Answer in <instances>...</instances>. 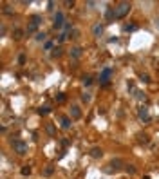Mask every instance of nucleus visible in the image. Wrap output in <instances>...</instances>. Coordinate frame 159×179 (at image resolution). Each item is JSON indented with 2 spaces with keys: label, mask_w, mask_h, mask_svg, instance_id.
<instances>
[{
  "label": "nucleus",
  "mask_w": 159,
  "mask_h": 179,
  "mask_svg": "<svg viewBox=\"0 0 159 179\" xmlns=\"http://www.w3.org/2000/svg\"><path fill=\"white\" fill-rule=\"evenodd\" d=\"M130 9H132V4H130V2H119V4L114 7L116 18H125V16L130 13Z\"/></svg>",
  "instance_id": "obj_1"
},
{
  "label": "nucleus",
  "mask_w": 159,
  "mask_h": 179,
  "mask_svg": "<svg viewBox=\"0 0 159 179\" xmlns=\"http://www.w3.org/2000/svg\"><path fill=\"white\" fill-rule=\"evenodd\" d=\"M67 22H65V16H63V13L62 11H58L56 14H54V18H52V27L58 31V29H63V25H65Z\"/></svg>",
  "instance_id": "obj_2"
},
{
  "label": "nucleus",
  "mask_w": 159,
  "mask_h": 179,
  "mask_svg": "<svg viewBox=\"0 0 159 179\" xmlns=\"http://www.w3.org/2000/svg\"><path fill=\"white\" fill-rule=\"evenodd\" d=\"M13 150L18 156H24V154H27V143L25 141H20V139H14L13 141Z\"/></svg>",
  "instance_id": "obj_3"
},
{
  "label": "nucleus",
  "mask_w": 159,
  "mask_h": 179,
  "mask_svg": "<svg viewBox=\"0 0 159 179\" xmlns=\"http://www.w3.org/2000/svg\"><path fill=\"white\" fill-rule=\"evenodd\" d=\"M110 74H112V69H110V67H105V69L101 71V74H100V82H101L103 87H109V85H110V82H109Z\"/></svg>",
  "instance_id": "obj_4"
},
{
  "label": "nucleus",
  "mask_w": 159,
  "mask_h": 179,
  "mask_svg": "<svg viewBox=\"0 0 159 179\" xmlns=\"http://www.w3.org/2000/svg\"><path fill=\"white\" fill-rule=\"evenodd\" d=\"M109 167H110V168H105V172H118V170H121V167H125V163H123L119 158H116V159L110 161Z\"/></svg>",
  "instance_id": "obj_5"
},
{
  "label": "nucleus",
  "mask_w": 159,
  "mask_h": 179,
  "mask_svg": "<svg viewBox=\"0 0 159 179\" xmlns=\"http://www.w3.org/2000/svg\"><path fill=\"white\" fill-rule=\"evenodd\" d=\"M138 116H139L143 121H150V114H148V109H147L145 105H141V107L138 109Z\"/></svg>",
  "instance_id": "obj_6"
},
{
  "label": "nucleus",
  "mask_w": 159,
  "mask_h": 179,
  "mask_svg": "<svg viewBox=\"0 0 159 179\" xmlns=\"http://www.w3.org/2000/svg\"><path fill=\"white\" fill-rule=\"evenodd\" d=\"M89 154H91V158H94V159H100V158L103 156V150H101L100 147H92Z\"/></svg>",
  "instance_id": "obj_7"
},
{
  "label": "nucleus",
  "mask_w": 159,
  "mask_h": 179,
  "mask_svg": "<svg viewBox=\"0 0 159 179\" xmlns=\"http://www.w3.org/2000/svg\"><path fill=\"white\" fill-rule=\"evenodd\" d=\"M81 53H83V49H81L80 45H76V47H72V49H71V56H72V58H76V60H78V58H81Z\"/></svg>",
  "instance_id": "obj_8"
},
{
  "label": "nucleus",
  "mask_w": 159,
  "mask_h": 179,
  "mask_svg": "<svg viewBox=\"0 0 159 179\" xmlns=\"http://www.w3.org/2000/svg\"><path fill=\"white\" fill-rule=\"evenodd\" d=\"M71 116H72V120L81 118V110H80V107H78V105H72V107H71Z\"/></svg>",
  "instance_id": "obj_9"
},
{
  "label": "nucleus",
  "mask_w": 159,
  "mask_h": 179,
  "mask_svg": "<svg viewBox=\"0 0 159 179\" xmlns=\"http://www.w3.org/2000/svg\"><path fill=\"white\" fill-rule=\"evenodd\" d=\"M105 18H107L109 22L116 20V11H114V7H109V9H107V13H105Z\"/></svg>",
  "instance_id": "obj_10"
},
{
  "label": "nucleus",
  "mask_w": 159,
  "mask_h": 179,
  "mask_svg": "<svg viewBox=\"0 0 159 179\" xmlns=\"http://www.w3.org/2000/svg\"><path fill=\"white\" fill-rule=\"evenodd\" d=\"M92 34H94V36H101V34H103V24H96V25L92 27Z\"/></svg>",
  "instance_id": "obj_11"
},
{
  "label": "nucleus",
  "mask_w": 159,
  "mask_h": 179,
  "mask_svg": "<svg viewBox=\"0 0 159 179\" xmlns=\"http://www.w3.org/2000/svg\"><path fill=\"white\" fill-rule=\"evenodd\" d=\"M71 125H72L71 118H69V116H63V118H62V129L67 130V129H71Z\"/></svg>",
  "instance_id": "obj_12"
},
{
  "label": "nucleus",
  "mask_w": 159,
  "mask_h": 179,
  "mask_svg": "<svg viewBox=\"0 0 159 179\" xmlns=\"http://www.w3.org/2000/svg\"><path fill=\"white\" fill-rule=\"evenodd\" d=\"M45 132H47L49 136L54 138V136H56V129H54V125H52V123H47V125H45Z\"/></svg>",
  "instance_id": "obj_13"
},
{
  "label": "nucleus",
  "mask_w": 159,
  "mask_h": 179,
  "mask_svg": "<svg viewBox=\"0 0 159 179\" xmlns=\"http://www.w3.org/2000/svg\"><path fill=\"white\" fill-rule=\"evenodd\" d=\"M22 36H24V29L16 27V29L13 31V38H14V40H22Z\"/></svg>",
  "instance_id": "obj_14"
},
{
  "label": "nucleus",
  "mask_w": 159,
  "mask_h": 179,
  "mask_svg": "<svg viewBox=\"0 0 159 179\" xmlns=\"http://www.w3.org/2000/svg\"><path fill=\"white\" fill-rule=\"evenodd\" d=\"M42 174H43L45 177H49V176H52V174H54V167H52V165H47V167L43 168V172H42Z\"/></svg>",
  "instance_id": "obj_15"
},
{
  "label": "nucleus",
  "mask_w": 159,
  "mask_h": 179,
  "mask_svg": "<svg viewBox=\"0 0 159 179\" xmlns=\"http://www.w3.org/2000/svg\"><path fill=\"white\" fill-rule=\"evenodd\" d=\"M31 24L40 25V24H42V16H40V14H33V16H31Z\"/></svg>",
  "instance_id": "obj_16"
},
{
  "label": "nucleus",
  "mask_w": 159,
  "mask_h": 179,
  "mask_svg": "<svg viewBox=\"0 0 159 179\" xmlns=\"http://www.w3.org/2000/svg\"><path fill=\"white\" fill-rule=\"evenodd\" d=\"M49 112H51V107H47V105H45V107H40V109H38V114H40V116H47Z\"/></svg>",
  "instance_id": "obj_17"
},
{
  "label": "nucleus",
  "mask_w": 159,
  "mask_h": 179,
  "mask_svg": "<svg viewBox=\"0 0 159 179\" xmlns=\"http://www.w3.org/2000/svg\"><path fill=\"white\" fill-rule=\"evenodd\" d=\"M51 56H52V58H60V56H62V47H54L52 53H51Z\"/></svg>",
  "instance_id": "obj_18"
},
{
  "label": "nucleus",
  "mask_w": 159,
  "mask_h": 179,
  "mask_svg": "<svg viewBox=\"0 0 159 179\" xmlns=\"http://www.w3.org/2000/svg\"><path fill=\"white\" fill-rule=\"evenodd\" d=\"M91 100H92L91 92H83V94H81V101H83V103H91Z\"/></svg>",
  "instance_id": "obj_19"
},
{
  "label": "nucleus",
  "mask_w": 159,
  "mask_h": 179,
  "mask_svg": "<svg viewBox=\"0 0 159 179\" xmlns=\"http://www.w3.org/2000/svg\"><path fill=\"white\" fill-rule=\"evenodd\" d=\"M2 13H4V14H9V16H11V14H14V9H11V5H4Z\"/></svg>",
  "instance_id": "obj_20"
},
{
  "label": "nucleus",
  "mask_w": 159,
  "mask_h": 179,
  "mask_svg": "<svg viewBox=\"0 0 159 179\" xmlns=\"http://www.w3.org/2000/svg\"><path fill=\"white\" fill-rule=\"evenodd\" d=\"M125 170H127V174H130V176L136 174V167H134V165H125Z\"/></svg>",
  "instance_id": "obj_21"
},
{
  "label": "nucleus",
  "mask_w": 159,
  "mask_h": 179,
  "mask_svg": "<svg viewBox=\"0 0 159 179\" xmlns=\"http://www.w3.org/2000/svg\"><path fill=\"white\" fill-rule=\"evenodd\" d=\"M36 29H38V25H34V24H29L25 33H27V34H31V33H36Z\"/></svg>",
  "instance_id": "obj_22"
},
{
  "label": "nucleus",
  "mask_w": 159,
  "mask_h": 179,
  "mask_svg": "<svg viewBox=\"0 0 159 179\" xmlns=\"http://www.w3.org/2000/svg\"><path fill=\"white\" fill-rule=\"evenodd\" d=\"M136 29H138L136 24H127V25H123V31H136Z\"/></svg>",
  "instance_id": "obj_23"
},
{
  "label": "nucleus",
  "mask_w": 159,
  "mask_h": 179,
  "mask_svg": "<svg viewBox=\"0 0 159 179\" xmlns=\"http://www.w3.org/2000/svg\"><path fill=\"white\" fill-rule=\"evenodd\" d=\"M45 38H47V34H45V33H36V36H34V40H36V42H43Z\"/></svg>",
  "instance_id": "obj_24"
},
{
  "label": "nucleus",
  "mask_w": 159,
  "mask_h": 179,
  "mask_svg": "<svg viewBox=\"0 0 159 179\" xmlns=\"http://www.w3.org/2000/svg\"><path fill=\"white\" fill-rule=\"evenodd\" d=\"M67 38H69V33H63V31H62V33H60V36H58V42H60V43H63Z\"/></svg>",
  "instance_id": "obj_25"
},
{
  "label": "nucleus",
  "mask_w": 159,
  "mask_h": 179,
  "mask_svg": "<svg viewBox=\"0 0 159 179\" xmlns=\"http://www.w3.org/2000/svg\"><path fill=\"white\" fill-rule=\"evenodd\" d=\"M20 172H22V176H29V174H31V167H29V165H25V167H22V170H20Z\"/></svg>",
  "instance_id": "obj_26"
},
{
  "label": "nucleus",
  "mask_w": 159,
  "mask_h": 179,
  "mask_svg": "<svg viewBox=\"0 0 159 179\" xmlns=\"http://www.w3.org/2000/svg\"><path fill=\"white\" fill-rule=\"evenodd\" d=\"M43 49H45V51H52V49H54V43H52V42H45V43H43Z\"/></svg>",
  "instance_id": "obj_27"
},
{
  "label": "nucleus",
  "mask_w": 159,
  "mask_h": 179,
  "mask_svg": "<svg viewBox=\"0 0 159 179\" xmlns=\"http://www.w3.org/2000/svg\"><path fill=\"white\" fill-rule=\"evenodd\" d=\"M81 82H83V85H87V87H89V85L92 83V78H91V76H83V78H81Z\"/></svg>",
  "instance_id": "obj_28"
},
{
  "label": "nucleus",
  "mask_w": 159,
  "mask_h": 179,
  "mask_svg": "<svg viewBox=\"0 0 159 179\" xmlns=\"http://www.w3.org/2000/svg\"><path fill=\"white\" fill-rule=\"evenodd\" d=\"M65 100H67V96H65V94H63V92H60V94H58V96H56V101H58V103H63V101H65Z\"/></svg>",
  "instance_id": "obj_29"
},
{
  "label": "nucleus",
  "mask_w": 159,
  "mask_h": 179,
  "mask_svg": "<svg viewBox=\"0 0 159 179\" xmlns=\"http://www.w3.org/2000/svg\"><path fill=\"white\" fill-rule=\"evenodd\" d=\"M138 138H139V143H145V145L148 143V136H147V134H139Z\"/></svg>",
  "instance_id": "obj_30"
},
{
  "label": "nucleus",
  "mask_w": 159,
  "mask_h": 179,
  "mask_svg": "<svg viewBox=\"0 0 159 179\" xmlns=\"http://www.w3.org/2000/svg\"><path fill=\"white\" fill-rule=\"evenodd\" d=\"M71 38H74V40H76V38H80V31H78V29H72V33H71Z\"/></svg>",
  "instance_id": "obj_31"
},
{
  "label": "nucleus",
  "mask_w": 159,
  "mask_h": 179,
  "mask_svg": "<svg viewBox=\"0 0 159 179\" xmlns=\"http://www.w3.org/2000/svg\"><path fill=\"white\" fill-rule=\"evenodd\" d=\"M18 63H20V65L25 63V54H20V56H18Z\"/></svg>",
  "instance_id": "obj_32"
},
{
  "label": "nucleus",
  "mask_w": 159,
  "mask_h": 179,
  "mask_svg": "<svg viewBox=\"0 0 159 179\" xmlns=\"http://www.w3.org/2000/svg\"><path fill=\"white\" fill-rule=\"evenodd\" d=\"M141 80H143L145 83H148V82H150V76H148V74L145 72V74H141Z\"/></svg>",
  "instance_id": "obj_33"
},
{
  "label": "nucleus",
  "mask_w": 159,
  "mask_h": 179,
  "mask_svg": "<svg viewBox=\"0 0 159 179\" xmlns=\"http://www.w3.org/2000/svg\"><path fill=\"white\" fill-rule=\"evenodd\" d=\"M136 98H138V100H145V92H139V91H136Z\"/></svg>",
  "instance_id": "obj_34"
},
{
  "label": "nucleus",
  "mask_w": 159,
  "mask_h": 179,
  "mask_svg": "<svg viewBox=\"0 0 159 179\" xmlns=\"http://www.w3.org/2000/svg\"><path fill=\"white\" fill-rule=\"evenodd\" d=\"M47 9L52 11V9H54V2H49V4H47Z\"/></svg>",
  "instance_id": "obj_35"
},
{
  "label": "nucleus",
  "mask_w": 159,
  "mask_h": 179,
  "mask_svg": "<svg viewBox=\"0 0 159 179\" xmlns=\"http://www.w3.org/2000/svg\"><path fill=\"white\" fill-rule=\"evenodd\" d=\"M62 147H69V139H62Z\"/></svg>",
  "instance_id": "obj_36"
},
{
  "label": "nucleus",
  "mask_w": 159,
  "mask_h": 179,
  "mask_svg": "<svg viewBox=\"0 0 159 179\" xmlns=\"http://www.w3.org/2000/svg\"><path fill=\"white\" fill-rule=\"evenodd\" d=\"M0 33H2V36H5V25H2V27H0Z\"/></svg>",
  "instance_id": "obj_37"
},
{
  "label": "nucleus",
  "mask_w": 159,
  "mask_h": 179,
  "mask_svg": "<svg viewBox=\"0 0 159 179\" xmlns=\"http://www.w3.org/2000/svg\"><path fill=\"white\" fill-rule=\"evenodd\" d=\"M143 179H150V177H148V176H145V177H143Z\"/></svg>",
  "instance_id": "obj_38"
}]
</instances>
